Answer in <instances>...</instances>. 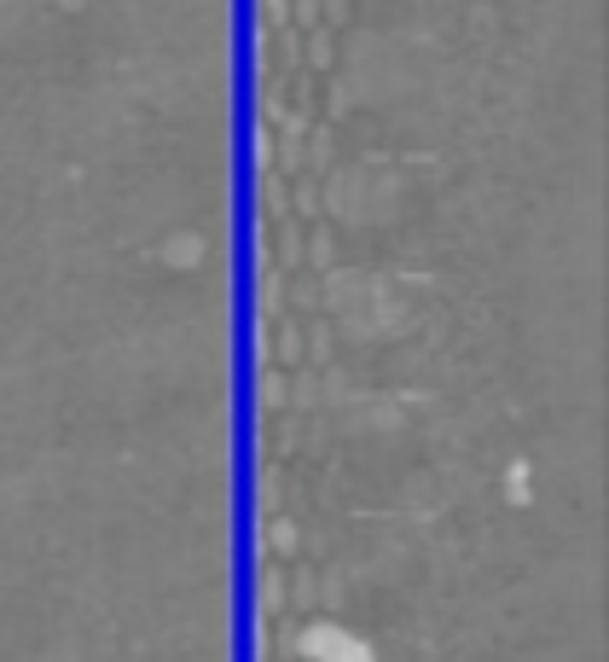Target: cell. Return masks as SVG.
Instances as JSON below:
<instances>
[{"label": "cell", "instance_id": "1", "mask_svg": "<svg viewBox=\"0 0 609 662\" xmlns=\"http://www.w3.org/2000/svg\"><path fill=\"white\" fill-rule=\"evenodd\" d=\"M291 18V0H267V24H284Z\"/></svg>", "mask_w": 609, "mask_h": 662}, {"label": "cell", "instance_id": "2", "mask_svg": "<svg viewBox=\"0 0 609 662\" xmlns=\"http://www.w3.org/2000/svg\"><path fill=\"white\" fill-rule=\"evenodd\" d=\"M314 64H331V36H314Z\"/></svg>", "mask_w": 609, "mask_h": 662}]
</instances>
